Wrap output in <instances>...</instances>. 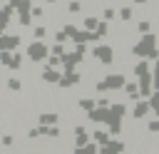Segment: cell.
Returning <instances> with one entry per match:
<instances>
[{
  "label": "cell",
  "mask_w": 159,
  "mask_h": 154,
  "mask_svg": "<svg viewBox=\"0 0 159 154\" xmlns=\"http://www.w3.org/2000/svg\"><path fill=\"white\" fill-rule=\"evenodd\" d=\"M94 55H97L102 62H112V50H109V47H97Z\"/></svg>",
  "instance_id": "1"
},
{
  "label": "cell",
  "mask_w": 159,
  "mask_h": 154,
  "mask_svg": "<svg viewBox=\"0 0 159 154\" xmlns=\"http://www.w3.org/2000/svg\"><path fill=\"white\" fill-rule=\"evenodd\" d=\"M147 112H149V104H147V102H142V104H137V107H134V117H137V119H139V117H144Z\"/></svg>",
  "instance_id": "2"
},
{
  "label": "cell",
  "mask_w": 159,
  "mask_h": 154,
  "mask_svg": "<svg viewBox=\"0 0 159 154\" xmlns=\"http://www.w3.org/2000/svg\"><path fill=\"white\" fill-rule=\"evenodd\" d=\"M30 55H35V60H42L45 47H42V45H32V47H30Z\"/></svg>",
  "instance_id": "3"
},
{
  "label": "cell",
  "mask_w": 159,
  "mask_h": 154,
  "mask_svg": "<svg viewBox=\"0 0 159 154\" xmlns=\"http://www.w3.org/2000/svg\"><path fill=\"white\" fill-rule=\"evenodd\" d=\"M134 72H137V75H147V62L137 65V67H134Z\"/></svg>",
  "instance_id": "4"
},
{
  "label": "cell",
  "mask_w": 159,
  "mask_h": 154,
  "mask_svg": "<svg viewBox=\"0 0 159 154\" xmlns=\"http://www.w3.org/2000/svg\"><path fill=\"white\" fill-rule=\"evenodd\" d=\"M94 139H97V142H102V144H104V142H107V134H104V132H94Z\"/></svg>",
  "instance_id": "5"
},
{
  "label": "cell",
  "mask_w": 159,
  "mask_h": 154,
  "mask_svg": "<svg viewBox=\"0 0 159 154\" xmlns=\"http://www.w3.org/2000/svg\"><path fill=\"white\" fill-rule=\"evenodd\" d=\"M132 17V10L129 7H122V20H129Z\"/></svg>",
  "instance_id": "6"
},
{
  "label": "cell",
  "mask_w": 159,
  "mask_h": 154,
  "mask_svg": "<svg viewBox=\"0 0 159 154\" xmlns=\"http://www.w3.org/2000/svg\"><path fill=\"white\" fill-rule=\"evenodd\" d=\"M149 132H159V122H157V119L149 122Z\"/></svg>",
  "instance_id": "7"
},
{
  "label": "cell",
  "mask_w": 159,
  "mask_h": 154,
  "mask_svg": "<svg viewBox=\"0 0 159 154\" xmlns=\"http://www.w3.org/2000/svg\"><path fill=\"white\" fill-rule=\"evenodd\" d=\"M84 25H87V27H97V20H94V17H89V20H84Z\"/></svg>",
  "instance_id": "8"
},
{
  "label": "cell",
  "mask_w": 159,
  "mask_h": 154,
  "mask_svg": "<svg viewBox=\"0 0 159 154\" xmlns=\"http://www.w3.org/2000/svg\"><path fill=\"white\" fill-rule=\"evenodd\" d=\"M45 79H50V82H55V79H57V75H55V72H45Z\"/></svg>",
  "instance_id": "9"
},
{
  "label": "cell",
  "mask_w": 159,
  "mask_h": 154,
  "mask_svg": "<svg viewBox=\"0 0 159 154\" xmlns=\"http://www.w3.org/2000/svg\"><path fill=\"white\" fill-rule=\"evenodd\" d=\"M114 17V10H104V20H112Z\"/></svg>",
  "instance_id": "10"
},
{
  "label": "cell",
  "mask_w": 159,
  "mask_h": 154,
  "mask_svg": "<svg viewBox=\"0 0 159 154\" xmlns=\"http://www.w3.org/2000/svg\"><path fill=\"white\" fill-rule=\"evenodd\" d=\"M154 72H157V77H159V62H157V70H154Z\"/></svg>",
  "instance_id": "11"
}]
</instances>
